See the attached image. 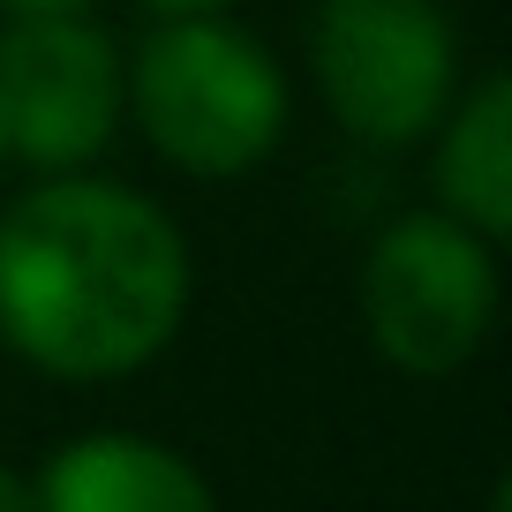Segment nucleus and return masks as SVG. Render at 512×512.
<instances>
[{"instance_id":"9","label":"nucleus","mask_w":512,"mask_h":512,"mask_svg":"<svg viewBox=\"0 0 512 512\" xmlns=\"http://www.w3.org/2000/svg\"><path fill=\"white\" fill-rule=\"evenodd\" d=\"M0 512H31V482H23L8 460H0Z\"/></svg>"},{"instance_id":"3","label":"nucleus","mask_w":512,"mask_h":512,"mask_svg":"<svg viewBox=\"0 0 512 512\" xmlns=\"http://www.w3.org/2000/svg\"><path fill=\"white\" fill-rule=\"evenodd\" d=\"M369 339L407 377H452L497 324V256L452 211L392 219L362 256Z\"/></svg>"},{"instance_id":"1","label":"nucleus","mask_w":512,"mask_h":512,"mask_svg":"<svg viewBox=\"0 0 512 512\" xmlns=\"http://www.w3.org/2000/svg\"><path fill=\"white\" fill-rule=\"evenodd\" d=\"M189 317V241L151 196L53 174L0 219V339L46 377H128Z\"/></svg>"},{"instance_id":"4","label":"nucleus","mask_w":512,"mask_h":512,"mask_svg":"<svg viewBox=\"0 0 512 512\" xmlns=\"http://www.w3.org/2000/svg\"><path fill=\"white\" fill-rule=\"evenodd\" d=\"M309 68L347 136L415 144L422 128L445 121L460 46L437 0H324Z\"/></svg>"},{"instance_id":"11","label":"nucleus","mask_w":512,"mask_h":512,"mask_svg":"<svg viewBox=\"0 0 512 512\" xmlns=\"http://www.w3.org/2000/svg\"><path fill=\"white\" fill-rule=\"evenodd\" d=\"M0 159H8V113H0Z\"/></svg>"},{"instance_id":"5","label":"nucleus","mask_w":512,"mask_h":512,"mask_svg":"<svg viewBox=\"0 0 512 512\" xmlns=\"http://www.w3.org/2000/svg\"><path fill=\"white\" fill-rule=\"evenodd\" d=\"M0 113L8 159L68 174L106 151L121 121V53L83 16H16L0 31Z\"/></svg>"},{"instance_id":"6","label":"nucleus","mask_w":512,"mask_h":512,"mask_svg":"<svg viewBox=\"0 0 512 512\" xmlns=\"http://www.w3.org/2000/svg\"><path fill=\"white\" fill-rule=\"evenodd\" d=\"M31 512H219V497L159 437L91 430V437H68L38 467Z\"/></svg>"},{"instance_id":"7","label":"nucleus","mask_w":512,"mask_h":512,"mask_svg":"<svg viewBox=\"0 0 512 512\" xmlns=\"http://www.w3.org/2000/svg\"><path fill=\"white\" fill-rule=\"evenodd\" d=\"M437 189H445L452 219L475 226L482 241L512 234V83L482 76L460 98L445 144H437Z\"/></svg>"},{"instance_id":"10","label":"nucleus","mask_w":512,"mask_h":512,"mask_svg":"<svg viewBox=\"0 0 512 512\" xmlns=\"http://www.w3.org/2000/svg\"><path fill=\"white\" fill-rule=\"evenodd\" d=\"M151 8H166V16H189V8H226V0H151Z\"/></svg>"},{"instance_id":"2","label":"nucleus","mask_w":512,"mask_h":512,"mask_svg":"<svg viewBox=\"0 0 512 512\" xmlns=\"http://www.w3.org/2000/svg\"><path fill=\"white\" fill-rule=\"evenodd\" d=\"M121 106L181 174L234 181L287 136V76L219 8L166 16L121 68Z\"/></svg>"},{"instance_id":"8","label":"nucleus","mask_w":512,"mask_h":512,"mask_svg":"<svg viewBox=\"0 0 512 512\" xmlns=\"http://www.w3.org/2000/svg\"><path fill=\"white\" fill-rule=\"evenodd\" d=\"M91 0H0V16L16 23V16H83Z\"/></svg>"}]
</instances>
